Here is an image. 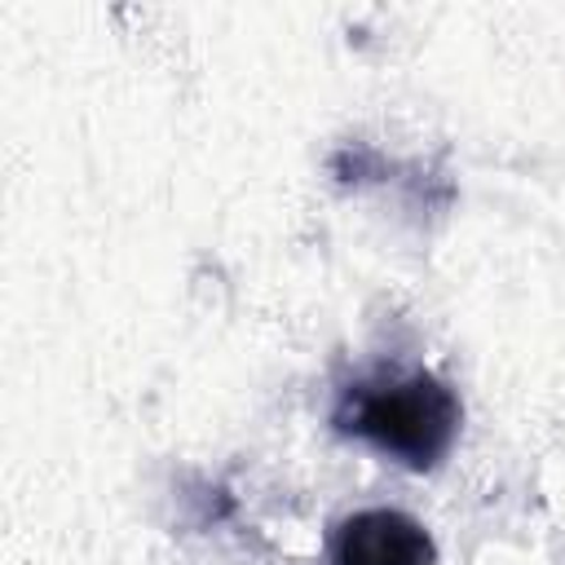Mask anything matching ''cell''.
<instances>
[{"mask_svg":"<svg viewBox=\"0 0 565 565\" xmlns=\"http://www.w3.org/2000/svg\"><path fill=\"white\" fill-rule=\"evenodd\" d=\"M437 547L428 530L393 508H366L335 525L327 565H433Z\"/></svg>","mask_w":565,"mask_h":565,"instance_id":"obj_2","label":"cell"},{"mask_svg":"<svg viewBox=\"0 0 565 565\" xmlns=\"http://www.w3.org/2000/svg\"><path fill=\"white\" fill-rule=\"evenodd\" d=\"M459 397L433 371L358 380L340 393L331 424L349 437H362L380 455L424 472L437 468L459 437Z\"/></svg>","mask_w":565,"mask_h":565,"instance_id":"obj_1","label":"cell"}]
</instances>
